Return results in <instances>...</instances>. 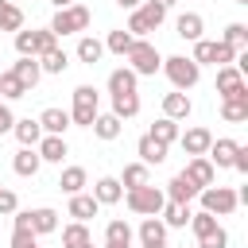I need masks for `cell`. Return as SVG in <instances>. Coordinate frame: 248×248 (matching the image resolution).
Here are the masks:
<instances>
[{
    "instance_id": "26",
    "label": "cell",
    "mask_w": 248,
    "mask_h": 248,
    "mask_svg": "<svg viewBox=\"0 0 248 248\" xmlns=\"http://www.w3.org/2000/svg\"><path fill=\"white\" fill-rule=\"evenodd\" d=\"M221 120L244 124V120H248V93H244V97H225V101H221Z\"/></svg>"
},
{
    "instance_id": "22",
    "label": "cell",
    "mask_w": 248,
    "mask_h": 248,
    "mask_svg": "<svg viewBox=\"0 0 248 248\" xmlns=\"http://www.w3.org/2000/svg\"><path fill=\"white\" fill-rule=\"evenodd\" d=\"M35 151H39V159H43V163H62L70 147H66V140H62V136H43V140L35 143Z\"/></svg>"
},
{
    "instance_id": "3",
    "label": "cell",
    "mask_w": 248,
    "mask_h": 248,
    "mask_svg": "<svg viewBox=\"0 0 248 248\" xmlns=\"http://www.w3.org/2000/svg\"><path fill=\"white\" fill-rule=\"evenodd\" d=\"M124 202H128V209H132L136 217H159V209L167 205V194L147 182V186H140V190H124Z\"/></svg>"
},
{
    "instance_id": "14",
    "label": "cell",
    "mask_w": 248,
    "mask_h": 248,
    "mask_svg": "<svg viewBox=\"0 0 248 248\" xmlns=\"http://www.w3.org/2000/svg\"><path fill=\"white\" fill-rule=\"evenodd\" d=\"M124 198V186H120V178H112V174H101L97 182H93V202L97 205H116Z\"/></svg>"
},
{
    "instance_id": "16",
    "label": "cell",
    "mask_w": 248,
    "mask_h": 248,
    "mask_svg": "<svg viewBox=\"0 0 248 248\" xmlns=\"http://www.w3.org/2000/svg\"><path fill=\"white\" fill-rule=\"evenodd\" d=\"M202 31H205V19H202L198 12H182V16L174 19V35H178V39H186V43H198V39H202Z\"/></svg>"
},
{
    "instance_id": "41",
    "label": "cell",
    "mask_w": 248,
    "mask_h": 248,
    "mask_svg": "<svg viewBox=\"0 0 248 248\" xmlns=\"http://www.w3.org/2000/svg\"><path fill=\"white\" fill-rule=\"evenodd\" d=\"M221 43H225L229 50H236V54H240V50L248 46V27H244V23H229V27H225V35H221Z\"/></svg>"
},
{
    "instance_id": "28",
    "label": "cell",
    "mask_w": 248,
    "mask_h": 248,
    "mask_svg": "<svg viewBox=\"0 0 248 248\" xmlns=\"http://www.w3.org/2000/svg\"><path fill=\"white\" fill-rule=\"evenodd\" d=\"M147 136H151L155 143L170 147V143H178V120H167V116H159V120L147 128Z\"/></svg>"
},
{
    "instance_id": "31",
    "label": "cell",
    "mask_w": 248,
    "mask_h": 248,
    "mask_svg": "<svg viewBox=\"0 0 248 248\" xmlns=\"http://www.w3.org/2000/svg\"><path fill=\"white\" fill-rule=\"evenodd\" d=\"M97 209H101V205L93 202V194H74V198H70V217L81 221V225H85L89 217H97Z\"/></svg>"
},
{
    "instance_id": "42",
    "label": "cell",
    "mask_w": 248,
    "mask_h": 248,
    "mask_svg": "<svg viewBox=\"0 0 248 248\" xmlns=\"http://www.w3.org/2000/svg\"><path fill=\"white\" fill-rule=\"evenodd\" d=\"M132 43H136V39H132L124 27H116V31H108V39H105V50H112V54H120V58H124V54L132 50Z\"/></svg>"
},
{
    "instance_id": "7",
    "label": "cell",
    "mask_w": 248,
    "mask_h": 248,
    "mask_svg": "<svg viewBox=\"0 0 248 248\" xmlns=\"http://www.w3.org/2000/svg\"><path fill=\"white\" fill-rule=\"evenodd\" d=\"M50 46H58V39H54L50 27H43V31H16V50H19V58H43Z\"/></svg>"
},
{
    "instance_id": "8",
    "label": "cell",
    "mask_w": 248,
    "mask_h": 248,
    "mask_svg": "<svg viewBox=\"0 0 248 248\" xmlns=\"http://www.w3.org/2000/svg\"><path fill=\"white\" fill-rule=\"evenodd\" d=\"M190 58H194L198 66H232V62H236V50H229L221 39H217V43H213V39H198Z\"/></svg>"
},
{
    "instance_id": "12",
    "label": "cell",
    "mask_w": 248,
    "mask_h": 248,
    "mask_svg": "<svg viewBox=\"0 0 248 248\" xmlns=\"http://www.w3.org/2000/svg\"><path fill=\"white\" fill-rule=\"evenodd\" d=\"M178 143H182V151L194 159V155H205V151H209L213 132H209V128H186V132H178Z\"/></svg>"
},
{
    "instance_id": "35",
    "label": "cell",
    "mask_w": 248,
    "mask_h": 248,
    "mask_svg": "<svg viewBox=\"0 0 248 248\" xmlns=\"http://www.w3.org/2000/svg\"><path fill=\"white\" fill-rule=\"evenodd\" d=\"M105 244H128V248H132V225L120 221V217H112V221L105 225Z\"/></svg>"
},
{
    "instance_id": "56",
    "label": "cell",
    "mask_w": 248,
    "mask_h": 248,
    "mask_svg": "<svg viewBox=\"0 0 248 248\" xmlns=\"http://www.w3.org/2000/svg\"><path fill=\"white\" fill-rule=\"evenodd\" d=\"M0 190H4V182H0Z\"/></svg>"
},
{
    "instance_id": "11",
    "label": "cell",
    "mask_w": 248,
    "mask_h": 248,
    "mask_svg": "<svg viewBox=\"0 0 248 248\" xmlns=\"http://www.w3.org/2000/svg\"><path fill=\"white\" fill-rule=\"evenodd\" d=\"M182 178H190L198 190H205V186H213V178H217V167L205 159V155H194L190 163H186V170H178Z\"/></svg>"
},
{
    "instance_id": "54",
    "label": "cell",
    "mask_w": 248,
    "mask_h": 248,
    "mask_svg": "<svg viewBox=\"0 0 248 248\" xmlns=\"http://www.w3.org/2000/svg\"><path fill=\"white\" fill-rule=\"evenodd\" d=\"M105 248H128V244H105Z\"/></svg>"
},
{
    "instance_id": "53",
    "label": "cell",
    "mask_w": 248,
    "mask_h": 248,
    "mask_svg": "<svg viewBox=\"0 0 248 248\" xmlns=\"http://www.w3.org/2000/svg\"><path fill=\"white\" fill-rule=\"evenodd\" d=\"M143 248H167V244H143Z\"/></svg>"
},
{
    "instance_id": "49",
    "label": "cell",
    "mask_w": 248,
    "mask_h": 248,
    "mask_svg": "<svg viewBox=\"0 0 248 248\" xmlns=\"http://www.w3.org/2000/svg\"><path fill=\"white\" fill-rule=\"evenodd\" d=\"M116 4H120V8H128V12H136V8L143 4V0H116Z\"/></svg>"
},
{
    "instance_id": "29",
    "label": "cell",
    "mask_w": 248,
    "mask_h": 248,
    "mask_svg": "<svg viewBox=\"0 0 248 248\" xmlns=\"http://www.w3.org/2000/svg\"><path fill=\"white\" fill-rule=\"evenodd\" d=\"M85 182H89L85 167H66V170H62V178H58V190L74 198V194H81V190H85Z\"/></svg>"
},
{
    "instance_id": "23",
    "label": "cell",
    "mask_w": 248,
    "mask_h": 248,
    "mask_svg": "<svg viewBox=\"0 0 248 248\" xmlns=\"http://www.w3.org/2000/svg\"><path fill=\"white\" fill-rule=\"evenodd\" d=\"M136 155H140V163H143V167H159V163H167V147H163V143H155L151 136H140Z\"/></svg>"
},
{
    "instance_id": "34",
    "label": "cell",
    "mask_w": 248,
    "mask_h": 248,
    "mask_svg": "<svg viewBox=\"0 0 248 248\" xmlns=\"http://www.w3.org/2000/svg\"><path fill=\"white\" fill-rule=\"evenodd\" d=\"M140 240L143 244H167V225L159 217H143L140 221Z\"/></svg>"
},
{
    "instance_id": "36",
    "label": "cell",
    "mask_w": 248,
    "mask_h": 248,
    "mask_svg": "<svg viewBox=\"0 0 248 248\" xmlns=\"http://www.w3.org/2000/svg\"><path fill=\"white\" fill-rule=\"evenodd\" d=\"M0 31H23V8L12 0H0Z\"/></svg>"
},
{
    "instance_id": "39",
    "label": "cell",
    "mask_w": 248,
    "mask_h": 248,
    "mask_svg": "<svg viewBox=\"0 0 248 248\" xmlns=\"http://www.w3.org/2000/svg\"><path fill=\"white\" fill-rule=\"evenodd\" d=\"M190 229H194V236L202 240V236H213L221 225H217V217L213 213H205V209H198V213H190Z\"/></svg>"
},
{
    "instance_id": "46",
    "label": "cell",
    "mask_w": 248,
    "mask_h": 248,
    "mask_svg": "<svg viewBox=\"0 0 248 248\" xmlns=\"http://www.w3.org/2000/svg\"><path fill=\"white\" fill-rule=\"evenodd\" d=\"M12 124H16V112L8 108V101H0V136H8Z\"/></svg>"
},
{
    "instance_id": "4",
    "label": "cell",
    "mask_w": 248,
    "mask_h": 248,
    "mask_svg": "<svg viewBox=\"0 0 248 248\" xmlns=\"http://www.w3.org/2000/svg\"><path fill=\"white\" fill-rule=\"evenodd\" d=\"M163 19H167V12H163L159 4H151V0H143V4L128 16V27H124V31H128L132 39H147L151 31H159Z\"/></svg>"
},
{
    "instance_id": "20",
    "label": "cell",
    "mask_w": 248,
    "mask_h": 248,
    "mask_svg": "<svg viewBox=\"0 0 248 248\" xmlns=\"http://www.w3.org/2000/svg\"><path fill=\"white\" fill-rule=\"evenodd\" d=\"M39 167H43V159H39V151H35V147H19V151H16V159H12V170H16L19 178H35V174H39Z\"/></svg>"
},
{
    "instance_id": "48",
    "label": "cell",
    "mask_w": 248,
    "mask_h": 248,
    "mask_svg": "<svg viewBox=\"0 0 248 248\" xmlns=\"http://www.w3.org/2000/svg\"><path fill=\"white\" fill-rule=\"evenodd\" d=\"M16 209H19L16 194H12V190H0V213H16Z\"/></svg>"
},
{
    "instance_id": "21",
    "label": "cell",
    "mask_w": 248,
    "mask_h": 248,
    "mask_svg": "<svg viewBox=\"0 0 248 248\" xmlns=\"http://www.w3.org/2000/svg\"><path fill=\"white\" fill-rule=\"evenodd\" d=\"M190 112H194V105H190V97H186V93H178V89H174V93H167V97H163V116H167V120H186Z\"/></svg>"
},
{
    "instance_id": "24",
    "label": "cell",
    "mask_w": 248,
    "mask_h": 248,
    "mask_svg": "<svg viewBox=\"0 0 248 248\" xmlns=\"http://www.w3.org/2000/svg\"><path fill=\"white\" fill-rule=\"evenodd\" d=\"M136 81H140V78H136V74H132L128 66H116V70L108 74V93H112V97H124V93H136Z\"/></svg>"
},
{
    "instance_id": "10",
    "label": "cell",
    "mask_w": 248,
    "mask_h": 248,
    "mask_svg": "<svg viewBox=\"0 0 248 248\" xmlns=\"http://www.w3.org/2000/svg\"><path fill=\"white\" fill-rule=\"evenodd\" d=\"M217 93H221V101H225V97H244V93H248L244 74H240L236 66H217Z\"/></svg>"
},
{
    "instance_id": "13",
    "label": "cell",
    "mask_w": 248,
    "mask_h": 248,
    "mask_svg": "<svg viewBox=\"0 0 248 248\" xmlns=\"http://www.w3.org/2000/svg\"><path fill=\"white\" fill-rule=\"evenodd\" d=\"M39 128H43V136H66V128H70V112L58 108V105H50V108L39 112Z\"/></svg>"
},
{
    "instance_id": "32",
    "label": "cell",
    "mask_w": 248,
    "mask_h": 248,
    "mask_svg": "<svg viewBox=\"0 0 248 248\" xmlns=\"http://www.w3.org/2000/svg\"><path fill=\"white\" fill-rule=\"evenodd\" d=\"M101 54H105V43H101V39H93V35H81V39H78V58H81L85 66H97Z\"/></svg>"
},
{
    "instance_id": "55",
    "label": "cell",
    "mask_w": 248,
    "mask_h": 248,
    "mask_svg": "<svg viewBox=\"0 0 248 248\" xmlns=\"http://www.w3.org/2000/svg\"><path fill=\"white\" fill-rule=\"evenodd\" d=\"M81 248H93V240H89V244H81Z\"/></svg>"
},
{
    "instance_id": "51",
    "label": "cell",
    "mask_w": 248,
    "mask_h": 248,
    "mask_svg": "<svg viewBox=\"0 0 248 248\" xmlns=\"http://www.w3.org/2000/svg\"><path fill=\"white\" fill-rule=\"evenodd\" d=\"M50 4H54V8H70L74 0H50Z\"/></svg>"
},
{
    "instance_id": "33",
    "label": "cell",
    "mask_w": 248,
    "mask_h": 248,
    "mask_svg": "<svg viewBox=\"0 0 248 248\" xmlns=\"http://www.w3.org/2000/svg\"><path fill=\"white\" fill-rule=\"evenodd\" d=\"M66 66H70V54H66L62 46H50V50L39 58V70H43V74H66Z\"/></svg>"
},
{
    "instance_id": "17",
    "label": "cell",
    "mask_w": 248,
    "mask_h": 248,
    "mask_svg": "<svg viewBox=\"0 0 248 248\" xmlns=\"http://www.w3.org/2000/svg\"><path fill=\"white\" fill-rule=\"evenodd\" d=\"M12 78L31 93L35 85H39V78H43V70H39V58H19V62H12Z\"/></svg>"
},
{
    "instance_id": "1",
    "label": "cell",
    "mask_w": 248,
    "mask_h": 248,
    "mask_svg": "<svg viewBox=\"0 0 248 248\" xmlns=\"http://www.w3.org/2000/svg\"><path fill=\"white\" fill-rule=\"evenodd\" d=\"M159 70L170 78V85H174L178 93L194 89V85H198V78H202V66H198L194 58H186V54H170V58H163V66H159Z\"/></svg>"
},
{
    "instance_id": "44",
    "label": "cell",
    "mask_w": 248,
    "mask_h": 248,
    "mask_svg": "<svg viewBox=\"0 0 248 248\" xmlns=\"http://www.w3.org/2000/svg\"><path fill=\"white\" fill-rule=\"evenodd\" d=\"M12 248H39V236L27 232V229H16L12 232Z\"/></svg>"
},
{
    "instance_id": "43",
    "label": "cell",
    "mask_w": 248,
    "mask_h": 248,
    "mask_svg": "<svg viewBox=\"0 0 248 248\" xmlns=\"http://www.w3.org/2000/svg\"><path fill=\"white\" fill-rule=\"evenodd\" d=\"M19 97H27V89L12 78V70H4L0 74V101H19Z\"/></svg>"
},
{
    "instance_id": "19",
    "label": "cell",
    "mask_w": 248,
    "mask_h": 248,
    "mask_svg": "<svg viewBox=\"0 0 248 248\" xmlns=\"http://www.w3.org/2000/svg\"><path fill=\"white\" fill-rule=\"evenodd\" d=\"M236 140H229V136H221V140H213L209 143V151H205V159L213 163V167H232V155H236Z\"/></svg>"
},
{
    "instance_id": "25",
    "label": "cell",
    "mask_w": 248,
    "mask_h": 248,
    "mask_svg": "<svg viewBox=\"0 0 248 248\" xmlns=\"http://www.w3.org/2000/svg\"><path fill=\"white\" fill-rule=\"evenodd\" d=\"M89 128H93V136H97V140H105V143H108V140H116V136L124 132V120H116L112 112H97V120H93Z\"/></svg>"
},
{
    "instance_id": "2",
    "label": "cell",
    "mask_w": 248,
    "mask_h": 248,
    "mask_svg": "<svg viewBox=\"0 0 248 248\" xmlns=\"http://www.w3.org/2000/svg\"><path fill=\"white\" fill-rule=\"evenodd\" d=\"M124 58H128V70H132L136 78H155L159 66H163V54H159L155 43H147V39H136Z\"/></svg>"
},
{
    "instance_id": "9",
    "label": "cell",
    "mask_w": 248,
    "mask_h": 248,
    "mask_svg": "<svg viewBox=\"0 0 248 248\" xmlns=\"http://www.w3.org/2000/svg\"><path fill=\"white\" fill-rule=\"evenodd\" d=\"M198 198H202V209H205V213H213V217H229V213L240 205L232 186H205Z\"/></svg>"
},
{
    "instance_id": "45",
    "label": "cell",
    "mask_w": 248,
    "mask_h": 248,
    "mask_svg": "<svg viewBox=\"0 0 248 248\" xmlns=\"http://www.w3.org/2000/svg\"><path fill=\"white\" fill-rule=\"evenodd\" d=\"M198 248H229V232H225V229H217L213 236H202V240H198Z\"/></svg>"
},
{
    "instance_id": "18",
    "label": "cell",
    "mask_w": 248,
    "mask_h": 248,
    "mask_svg": "<svg viewBox=\"0 0 248 248\" xmlns=\"http://www.w3.org/2000/svg\"><path fill=\"white\" fill-rule=\"evenodd\" d=\"M163 194H167V202H178V205H190V202H194V198H198L202 190H198V186H194L190 178H182V174H174V178L167 182V190H163Z\"/></svg>"
},
{
    "instance_id": "50",
    "label": "cell",
    "mask_w": 248,
    "mask_h": 248,
    "mask_svg": "<svg viewBox=\"0 0 248 248\" xmlns=\"http://www.w3.org/2000/svg\"><path fill=\"white\" fill-rule=\"evenodd\" d=\"M151 4H159V8H163V12H170V8H174V4H178V0H151Z\"/></svg>"
},
{
    "instance_id": "6",
    "label": "cell",
    "mask_w": 248,
    "mask_h": 248,
    "mask_svg": "<svg viewBox=\"0 0 248 248\" xmlns=\"http://www.w3.org/2000/svg\"><path fill=\"white\" fill-rule=\"evenodd\" d=\"M97 112H101V97H97V89H93V85H78V89H74L70 124H78V128H89V124L97 120Z\"/></svg>"
},
{
    "instance_id": "40",
    "label": "cell",
    "mask_w": 248,
    "mask_h": 248,
    "mask_svg": "<svg viewBox=\"0 0 248 248\" xmlns=\"http://www.w3.org/2000/svg\"><path fill=\"white\" fill-rule=\"evenodd\" d=\"M93 236H89V225H81V221H74V225H66L62 229V248H81V244H89Z\"/></svg>"
},
{
    "instance_id": "38",
    "label": "cell",
    "mask_w": 248,
    "mask_h": 248,
    "mask_svg": "<svg viewBox=\"0 0 248 248\" xmlns=\"http://www.w3.org/2000/svg\"><path fill=\"white\" fill-rule=\"evenodd\" d=\"M151 178H147V167L143 163H128L124 167V174H120V186L124 190H140V186H147Z\"/></svg>"
},
{
    "instance_id": "37",
    "label": "cell",
    "mask_w": 248,
    "mask_h": 248,
    "mask_svg": "<svg viewBox=\"0 0 248 248\" xmlns=\"http://www.w3.org/2000/svg\"><path fill=\"white\" fill-rule=\"evenodd\" d=\"M140 112V93H124V97H112V116L116 120H132Z\"/></svg>"
},
{
    "instance_id": "15",
    "label": "cell",
    "mask_w": 248,
    "mask_h": 248,
    "mask_svg": "<svg viewBox=\"0 0 248 248\" xmlns=\"http://www.w3.org/2000/svg\"><path fill=\"white\" fill-rule=\"evenodd\" d=\"M27 229H31L35 236H46V232H54V229H58V213H54L50 205L27 209Z\"/></svg>"
},
{
    "instance_id": "27",
    "label": "cell",
    "mask_w": 248,
    "mask_h": 248,
    "mask_svg": "<svg viewBox=\"0 0 248 248\" xmlns=\"http://www.w3.org/2000/svg\"><path fill=\"white\" fill-rule=\"evenodd\" d=\"M12 136H16L23 147H35V143L43 140V128H39V120L23 116V120H16V124H12Z\"/></svg>"
},
{
    "instance_id": "30",
    "label": "cell",
    "mask_w": 248,
    "mask_h": 248,
    "mask_svg": "<svg viewBox=\"0 0 248 248\" xmlns=\"http://www.w3.org/2000/svg\"><path fill=\"white\" fill-rule=\"evenodd\" d=\"M190 213H194V209H190V205H178V202H167V205L159 209V217H163L167 229H186V225H190Z\"/></svg>"
},
{
    "instance_id": "52",
    "label": "cell",
    "mask_w": 248,
    "mask_h": 248,
    "mask_svg": "<svg viewBox=\"0 0 248 248\" xmlns=\"http://www.w3.org/2000/svg\"><path fill=\"white\" fill-rule=\"evenodd\" d=\"M232 4H240V8H248V0H232Z\"/></svg>"
},
{
    "instance_id": "5",
    "label": "cell",
    "mask_w": 248,
    "mask_h": 248,
    "mask_svg": "<svg viewBox=\"0 0 248 248\" xmlns=\"http://www.w3.org/2000/svg\"><path fill=\"white\" fill-rule=\"evenodd\" d=\"M89 8L85 4H70V8H58L54 12V19H50V31H54V39H62V35H78V31H85L89 27Z\"/></svg>"
},
{
    "instance_id": "47",
    "label": "cell",
    "mask_w": 248,
    "mask_h": 248,
    "mask_svg": "<svg viewBox=\"0 0 248 248\" xmlns=\"http://www.w3.org/2000/svg\"><path fill=\"white\" fill-rule=\"evenodd\" d=\"M232 170H236V174H248V147H244V143H240L236 155H232Z\"/></svg>"
}]
</instances>
